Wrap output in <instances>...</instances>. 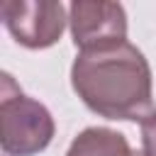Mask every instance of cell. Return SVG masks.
<instances>
[{
	"instance_id": "cell-1",
	"label": "cell",
	"mask_w": 156,
	"mask_h": 156,
	"mask_svg": "<svg viewBox=\"0 0 156 156\" xmlns=\"http://www.w3.org/2000/svg\"><path fill=\"white\" fill-rule=\"evenodd\" d=\"M71 85L83 105L105 119L141 124L154 112L151 66L132 41L78 51L71 66Z\"/></svg>"
},
{
	"instance_id": "cell-2",
	"label": "cell",
	"mask_w": 156,
	"mask_h": 156,
	"mask_svg": "<svg viewBox=\"0 0 156 156\" xmlns=\"http://www.w3.org/2000/svg\"><path fill=\"white\" fill-rule=\"evenodd\" d=\"M0 124V144L5 156H37L51 144L56 132L54 117L46 110V105L24 95L10 73H2Z\"/></svg>"
},
{
	"instance_id": "cell-3",
	"label": "cell",
	"mask_w": 156,
	"mask_h": 156,
	"mask_svg": "<svg viewBox=\"0 0 156 156\" xmlns=\"http://www.w3.org/2000/svg\"><path fill=\"white\" fill-rule=\"evenodd\" d=\"M0 15L15 41L27 49L54 46L68 22L66 7L56 0H5Z\"/></svg>"
},
{
	"instance_id": "cell-4",
	"label": "cell",
	"mask_w": 156,
	"mask_h": 156,
	"mask_svg": "<svg viewBox=\"0 0 156 156\" xmlns=\"http://www.w3.org/2000/svg\"><path fill=\"white\" fill-rule=\"evenodd\" d=\"M68 27L78 51L127 41V12L110 0H76L68 7Z\"/></svg>"
},
{
	"instance_id": "cell-5",
	"label": "cell",
	"mask_w": 156,
	"mask_h": 156,
	"mask_svg": "<svg viewBox=\"0 0 156 156\" xmlns=\"http://www.w3.org/2000/svg\"><path fill=\"white\" fill-rule=\"evenodd\" d=\"M66 156H144L134 151L127 136L110 127H88L68 146Z\"/></svg>"
},
{
	"instance_id": "cell-6",
	"label": "cell",
	"mask_w": 156,
	"mask_h": 156,
	"mask_svg": "<svg viewBox=\"0 0 156 156\" xmlns=\"http://www.w3.org/2000/svg\"><path fill=\"white\" fill-rule=\"evenodd\" d=\"M141 154L156 156V110L141 122Z\"/></svg>"
}]
</instances>
